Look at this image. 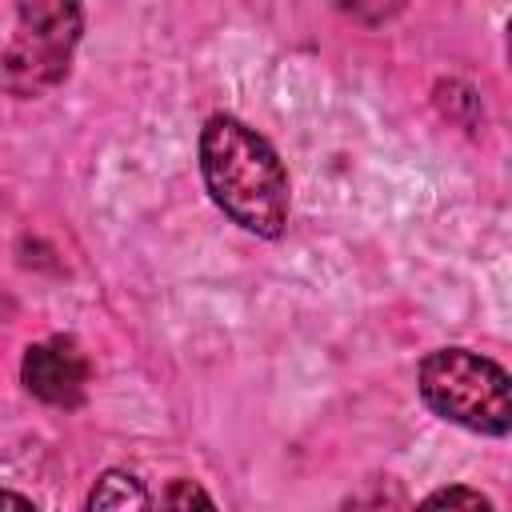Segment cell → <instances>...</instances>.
Segmentation results:
<instances>
[{
    "label": "cell",
    "instance_id": "3957f363",
    "mask_svg": "<svg viewBox=\"0 0 512 512\" xmlns=\"http://www.w3.org/2000/svg\"><path fill=\"white\" fill-rule=\"evenodd\" d=\"M80 28V0H16L12 40L0 52V88L24 100L56 88L68 76Z\"/></svg>",
    "mask_w": 512,
    "mask_h": 512
},
{
    "label": "cell",
    "instance_id": "277c9868",
    "mask_svg": "<svg viewBox=\"0 0 512 512\" xmlns=\"http://www.w3.org/2000/svg\"><path fill=\"white\" fill-rule=\"evenodd\" d=\"M20 380L24 388L56 408H72L84 400L88 388V360L80 352L76 340L68 336H48L40 344H28L24 360H20Z\"/></svg>",
    "mask_w": 512,
    "mask_h": 512
},
{
    "label": "cell",
    "instance_id": "ba28073f",
    "mask_svg": "<svg viewBox=\"0 0 512 512\" xmlns=\"http://www.w3.org/2000/svg\"><path fill=\"white\" fill-rule=\"evenodd\" d=\"M0 508H36L32 496H20V492H4L0 488Z\"/></svg>",
    "mask_w": 512,
    "mask_h": 512
},
{
    "label": "cell",
    "instance_id": "6da1fadb",
    "mask_svg": "<svg viewBox=\"0 0 512 512\" xmlns=\"http://www.w3.org/2000/svg\"><path fill=\"white\" fill-rule=\"evenodd\" d=\"M200 176L212 204L252 236H280L292 212L288 172L276 148L236 116H208L200 128Z\"/></svg>",
    "mask_w": 512,
    "mask_h": 512
},
{
    "label": "cell",
    "instance_id": "5b68a950",
    "mask_svg": "<svg viewBox=\"0 0 512 512\" xmlns=\"http://www.w3.org/2000/svg\"><path fill=\"white\" fill-rule=\"evenodd\" d=\"M148 504L152 500H148L144 484L132 472H120V468L104 472L88 492V508H148Z\"/></svg>",
    "mask_w": 512,
    "mask_h": 512
},
{
    "label": "cell",
    "instance_id": "7a4b0ae2",
    "mask_svg": "<svg viewBox=\"0 0 512 512\" xmlns=\"http://www.w3.org/2000/svg\"><path fill=\"white\" fill-rule=\"evenodd\" d=\"M416 388L424 404L468 432L508 436L512 428V384L508 372L472 348H436L420 360Z\"/></svg>",
    "mask_w": 512,
    "mask_h": 512
},
{
    "label": "cell",
    "instance_id": "52a82bcc",
    "mask_svg": "<svg viewBox=\"0 0 512 512\" xmlns=\"http://www.w3.org/2000/svg\"><path fill=\"white\" fill-rule=\"evenodd\" d=\"M160 500H164L168 508H184V504H208V508H212V496H208L204 488H196L192 480H176Z\"/></svg>",
    "mask_w": 512,
    "mask_h": 512
},
{
    "label": "cell",
    "instance_id": "8992f818",
    "mask_svg": "<svg viewBox=\"0 0 512 512\" xmlns=\"http://www.w3.org/2000/svg\"><path fill=\"white\" fill-rule=\"evenodd\" d=\"M424 504H468V508H492V500L476 488H436L424 496Z\"/></svg>",
    "mask_w": 512,
    "mask_h": 512
}]
</instances>
